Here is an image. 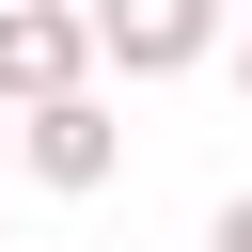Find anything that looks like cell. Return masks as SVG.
I'll use <instances>...</instances> for the list:
<instances>
[{
	"instance_id": "obj_4",
	"label": "cell",
	"mask_w": 252,
	"mask_h": 252,
	"mask_svg": "<svg viewBox=\"0 0 252 252\" xmlns=\"http://www.w3.org/2000/svg\"><path fill=\"white\" fill-rule=\"evenodd\" d=\"M205 252H252V189H236V205H220V220H205Z\"/></svg>"
},
{
	"instance_id": "obj_3",
	"label": "cell",
	"mask_w": 252,
	"mask_h": 252,
	"mask_svg": "<svg viewBox=\"0 0 252 252\" xmlns=\"http://www.w3.org/2000/svg\"><path fill=\"white\" fill-rule=\"evenodd\" d=\"M79 16H94V63H126V79H189L220 47V0H79Z\"/></svg>"
},
{
	"instance_id": "obj_6",
	"label": "cell",
	"mask_w": 252,
	"mask_h": 252,
	"mask_svg": "<svg viewBox=\"0 0 252 252\" xmlns=\"http://www.w3.org/2000/svg\"><path fill=\"white\" fill-rule=\"evenodd\" d=\"M236 79H252V47H236Z\"/></svg>"
},
{
	"instance_id": "obj_1",
	"label": "cell",
	"mask_w": 252,
	"mask_h": 252,
	"mask_svg": "<svg viewBox=\"0 0 252 252\" xmlns=\"http://www.w3.org/2000/svg\"><path fill=\"white\" fill-rule=\"evenodd\" d=\"M47 94H94V16L79 0H0V110H47Z\"/></svg>"
},
{
	"instance_id": "obj_2",
	"label": "cell",
	"mask_w": 252,
	"mask_h": 252,
	"mask_svg": "<svg viewBox=\"0 0 252 252\" xmlns=\"http://www.w3.org/2000/svg\"><path fill=\"white\" fill-rule=\"evenodd\" d=\"M16 173H32V189H110V173H126L110 94H47V110H16Z\"/></svg>"
},
{
	"instance_id": "obj_5",
	"label": "cell",
	"mask_w": 252,
	"mask_h": 252,
	"mask_svg": "<svg viewBox=\"0 0 252 252\" xmlns=\"http://www.w3.org/2000/svg\"><path fill=\"white\" fill-rule=\"evenodd\" d=\"M0 173H16V126H0Z\"/></svg>"
}]
</instances>
